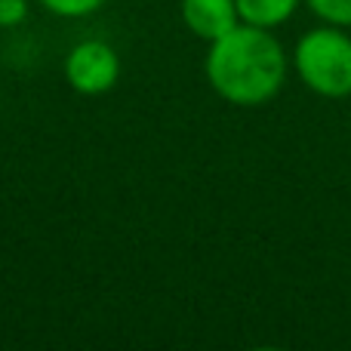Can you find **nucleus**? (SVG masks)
<instances>
[{
	"label": "nucleus",
	"mask_w": 351,
	"mask_h": 351,
	"mask_svg": "<svg viewBox=\"0 0 351 351\" xmlns=\"http://www.w3.org/2000/svg\"><path fill=\"white\" fill-rule=\"evenodd\" d=\"M182 22L200 40H219L241 25L234 0H182Z\"/></svg>",
	"instance_id": "nucleus-4"
},
{
	"label": "nucleus",
	"mask_w": 351,
	"mask_h": 351,
	"mask_svg": "<svg viewBox=\"0 0 351 351\" xmlns=\"http://www.w3.org/2000/svg\"><path fill=\"white\" fill-rule=\"evenodd\" d=\"M28 12V3L25 0H0V25H19Z\"/></svg>",
	"instance_id": "nucleus-8"
},
{
	"label": "nucleus",
	"mask_w": 351,
	"mask_h": 351,
	"mask_svg": "<svg viewBox=\"0 0 351 351\" xmlns=\"http://www.w3.org/2000/svg\"><path fill=\"white\" fill-rule=\"evenodd\" d=\"M206 80L231 105H265L278 96L287 77V56L268 28L241 22L210 43Z\"/></svg>",
	"instance_id": "nucleus-1"
},
{
	"label": "nucleus",
	"mask_w": 351,
	"mask_h": 351,
	"mask_svg": "<svg viewBox=\"0 0 351 351\" xmlns=\"http://www.w3.org/2000/svg\"><path fill=\"white\" fill-rule=\"evenodd\" d=\"M308 6L324 19L327 25L351 28V0H308Z\"/></svg>",
	"instance_id": "nucleus-6"
},
{
	"label": "nucleus",
	"mask_w": 351,
	"mask_h": 351,
	"mask_svg": "<svg viewBox=\"0 0 351 351\" xmlns=\"http://www.w3.org/2000/svg\"><path fill=\"white\" fill-rule=\"evenodd\" d=\"M65 77L84 96H102L121 77V59L105 40H84L68 53Z\"/></svg>",
	"instance_id": "nucleus-3"
},
{
	"label": "nucleus",
	"mask_w": 351,
	"mask_h": 351,
	"mask_svg": "<svg viewBox=\"0 0 351 351\" xmlns=\"http://www.w3.org/2000/svg\"><path fill=\"white\" fill-rule=\"evenodd\" d=\"M49 12L56 16H65V19H80V16H90L96 12L105 0H40Z\"/></svg>",
	"instance_id": "nucleus-7"
},
{
	"label": "nucleus",
	"mask_w": 351,
	"mask_h": 351,
	"mask_svg": "<svg viewBox=\"0 0 351 351\" xmlns=\"http://www.w3.org/2000/svg\"><path fill=\"white\" fill-rule=\"evenodd\" d=\"M241 22L256 28H278L296 12L299 0H234Z\"/></svg>",
	"instance_id": "nucleus-5"
},
{
	"label": "nucleus",
	"mask_w": 351,
	"mask_h": 351,
	"mask_svg": "<svg viewBox=\"0 0 351 351\" xmlns=\"http://www.w3.org/2000/svg\"><path fill=\"white\" fill-rule=\"evenodd\" d=\"M296 71L308 90L327 99L351 96V37L339 25L315 28L296 43Z\"/></svg>",
	"instance_id": "nucleus-2"
}]
</instances>
